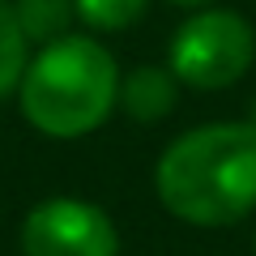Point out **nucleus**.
I'll list each match as a JSON object with an SVG mask.
<instances>
[{
    "label": "nucleus",
    "instance_id": "f257e3e1",
    "mask_svg": "<svg viewBox=\"0 0 256 256\" xmlns=\"http://www.w3.org/2000/svg\"><path fill=\"white\" fill-rule=\"evenodd\" d=\"M158 201L192 226H230L256 210V124H205L162 150Z\"/></svg>",
    "mask_w": 256,
    "mask_h": 256
},
{
    "label": "nucleus",
    "instance_id": "f03ea898",
    "mask_svg": "<svg viewBox=\"0 0 256 256\" xmlns=\"http://www.w3.org/2000/svg\"><path fill=\"white\" fill-rule=\"evenodd\" d=\"M22 116L56 141H77L120 102V68L90 34H64L38 47L18 86Z\"/></svg>",
    "mask_w": 256,
    "mask_h": 256
},
{
    "label": "nucleus",
    "instance_id": "7ed1b4c3",
    "mask_svg": "<svg viewBox=\"0 0 256 256\" xmlns=\"http://www.w3.org/2000/svg\"><path fill=\"white\" fill-rule=\"evenodd\" d=\"M252 56L256 34L244 13L201 9L175 30L166 60H171L175 82L196 86V90H222L252 68Z\"/></svg>",
    "mask_w": 256,
    "mask_h": 256
},
{
    "label": "nucleus",
    "instance_id": "20e7f679",
    "mask_svg": "<svg viewBox=\"0 0 256 256\" xmlns=\"http://www.w3.org/2000/svg\"><path fill=\"white\" fill-rule=\"evenodd\" d=\"M26 256H120L116 222L90 201L52 196L38 201L22 222Z\"/></svg>",
    "mask_w": 256,
    "mask_h": 256
},
{
    "label": "nucleus",
    "instance_id": "39448f33",
    "mask_svg": "<svg viewBox=\"0 0 256 256\" xmlns=\"http://www.w3.org/2000/svg\"><path fill=\"white\" fill-rule=\"evenodd\" d=\"M120 107L132 120H162L166 111L175 107V73L171 68H158V64H146V68H132L128 77H120Z\"/></svg>",
    "mask_w": 256,
    "mask_h": 256
},
{
    "label": "nucleus",
    "instance_id": "423d86ee",
    "mask_svg": "<svg viewBox=\"0 0 256 256\" xmlns=\"http://www.w3.org/2000/svg\"><path fill=\"white\" fill-rule=\"evenodd\" d=\"M13 18H18L26 43L47 47V43L68 34L77 9H73V0H13Z\"/></svg>",
    "mask_w": 256,
    "mask_h": 256
},
{
    "label": "nucleus",
    "instance_id": "0eeeda50",
    "mask_svg": "<svg viewBox=\"0 0 256 256\" xmlns=\"http://www.w3.org/2000/svg\"><path fill=\"white\" fill-rule=\"evenodd\" d=\"M26 64V34L13 18V0H0V98L18 94Z\"/></svg>",
    "mask_w": 256,
    "mask_h": 256
},
{
    "label": "nucleus",
    "instance_id": "6e6552de",
    "mask_svg": "<svg viewBox=\"0 0 256 256\" xmlns=\"http://www.w3.org/2000/svg\"><path fill=\"white\" fill-rule=\"evenodd\" d=\"M73 9L90 30L116 34V30H128L132 22H141V13L150 9V0H73Z\"/></svg>",
    "mask_w": 256,
    "mask_h": 256
},
{
    "label": "nucleus",
    "instance_id": "1a4fd4ad",
    "mask_svg": "<svg viewBox=\"0 0 256 256\" xmlns=\"http://www.w3.org/2000/svg\"><path fill=\"white\" fill-rule=\"evenodd\" d=\"M171 4H184V9H210L214 0H171Z\"/></svg>",
    "mask_w": 256,
    "mask_h": 256
}]
</instances>
